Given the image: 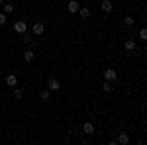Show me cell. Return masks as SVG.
Segmentation results:
<instances>
[{
  "label": "cell",
  "instance_id": "6da1fadb",
  "mask_svg": "<svg viewBox=\"0 0 147 145\" xmlns=\"http://www.w3.org/2000/svg\"><path fill=\"white\" fill-rule=\"evenodd\" d=\"M116 78H118L116 69H106V71H104V80H106V82H114Z\"/></svg>",
  "mask_w": 147,
  "mask_h": 145
},
{
  "label": "cell",
  "instance_id": "7a4b0ae2",
  "mask_svg": "<svg viewBox=\"0 0 147 145\" xmlns=\"http://www.w3.org/2000/svg\"><path fill=\"white\" fill-rule=\"evenodd\" d=\"M32 30H34L35 35H41L43 32H45V24H43V22H35L34 26H32Z\"/></svg>",
  "mask_w": 147,
  "mask_h": 145
},
{
  "label": "cell",
  "instance_id": "3957f363",
  "mask_svg": "<svg viewBox=\"0 0 147 145\" xmlns=\"http://www.w3.org/2000/svg\"><path fill=\"white\" fill-rule=\"evenodd\" d=\"M47 86H49V90H59V88H61V82H59L55 77H49V80H47Z\"/></svg>",
  "mask_w": 147,
  "mask_h": 145
},
{
  "label": "cell",
  "instance_id": "277c9868",
  "mask_svg": "<svg viewBox=\"0 0 147 145\" xmlns=\"http://www.w3.org/2000/svg\"><path fill=\"white\" fill-rule=\"evenodd\" d=\"M79 8H80V4L77 2V0H71L67 4V10L71 12V14H75V12H79Z\"/></svg>",
  "mask_w": 147,
  "mask_h": 145
},
{
  "label": "cell",
  "instance_id": "5b68a950",
  "mask_svg": "<svg viewBox=\"0 0 147 145\" xmlns=\"http://www.w3.org/2000/svg\"><path fill=\"white\" fill-rule=\"evenodd\" d=\"M14 30H16L18 34H26V30H28V24H26V22H16V24H14Z\"/></svg>",
  "mask_w": 147,
  "mask_h": 145
},
{
  "label": "cell",
  "instance_id": "8992f818",
  "mask_svg": "<svg viewBox=\"0 0 147 145\" xmlns=\"http://www.w3.org/2000/svg\"><path fill=\"white\" fill-rule=\"evenodd\" d=\"M6 84H10V86H16V84H18V77H16L14 73H10V75L6 77Z\"/></svg>",
  "mask_w": 147,
  "mask_h": 145
},
{
  "label": "cell",
  "instance_id": "52a82bcc",
  "mask_svg": "<svg viewBox=\"0 0 147 145\" xmlns=\"http://www.w3.org/2000/svg\"><path fill=\"white\" fill-rule=\"evenodd\" d=\"M82 132H84L86 135H92V134H94V125H92L90 122H86L84 125H82Z\"/></svg>",
  "mask_w": 147,
  "mask_h": 145
},
{
  "label": "cell",
  "instance_id": "ba28073f",
  "mask_svg": "<svg viewBox=\"0 0 147 145\" xmlns=\"http://www.w3.org/2000/svg\"><path fill=\"white\" fill-rule=\"evenodd\" d=\"M100 8H102L104 12H112V8H114V6H112V2H110V0H102Z\"/></svg>",
  "mask_w": 147,
  "mask_h": 145
},
{
  "label": "cell",
  "instance_id": "9c48e42d",
  "mask_svg": "<svg viewBox=\"0 0 147 145\" xmlns=\"http://www.w3.org/2000/svg\"><path fill=\"white\" fill-rule=\"evenodd\" d=\"M116 143H122V145L129 143V135H127V134H120V137L116 139Z\"/></svg>",
  "mask_w": 147,
  "mask_h": 145
},
{
  "label": "cell",
  "instance_id": "30bf717a",
  "mask_svg": "<svg viewBox=\"0 0 147 145\" xmlns=\"http://www.w3.org/2000/svg\"><path fill=\"white\" fill-rule=\"evenodd\" d=\"M34 57H35L34 51H26V53H24V61H26V63H32V61H34Z\"/></svg>",
  "mask_w": 147,
  "mask_h": 145
},
{
  "label": "cell",
  "instance_id": "8fae6325",
  "mask_svg": "<svg viewBox=\"0 0 147 145\" xmlns=\"http://www.w3.org/2000/svg\"><path fill=\"white\" fill-rule=\"evenodd\" d=\"M79 14H80V18H90V10H88V8H84V6L79 8Z\"/></svg>",
  "mask_w": 147,
  "mask_h": 145
},
{
  "label": "cell",
  "instance_id": "7c38bea8",
  "mask_svg": "<svg viewBox=\"0 0 147 145\" xmlns=\"http://www.w3.org/2000/svg\"><path fill=\"white\" fill-rule=\"evenodd\" d=\"M125 49H127V51H134V49H136V41H131V39H127V41H125V45H124Z\"/></svg>",
  "mask_w": 147,
  "mask_h": 145
},
{
  "label": "cell",
  "instance_id": "4fadbf2b",
  "mask_svg": "<svg viewBox=\"0 0 147 145\" xmlns=\"http://www.w3.org/2000/svg\"><path fill=\"white\" fill-rule=\"evenodd\" d=\"M22 96H24L22 88H14V98H16V100H22Z\"/></svg>",
  "mask_w": 147,
  "mask_h": 145
},
{
  "label": "cell",
  "instance_id": "5bb4252c",
  "mask_svg": "<svg viewBox=\"0 0 147 145\" xmlns=\"http://www.w3.org/2000/svg\"><path fill=\"white\" fill-rule=\"evenodd\" d=\"M14 12V6L12 4H4V14H12Z\"/></svg>",
  "mask_w": 147,
  "mask_h": 145
},
{
  "label": "cell",
  "instance_id": "9a60e30c",
  "mask_svg": "<svg viewBox=\"0 0 147 145\" xmlns=\"http://www.w3.org/2000/svg\"><path fill=\"white\" fill-rule=\"evenodd\" d=\"M41 100H43V102L49 100V90H41Z\"/></svg>",
  "mask_w": 147,
  "mask_h": 145
},
{
  "label": "cell",
  "instance_id": "2e32d148",
  "mask_svg": "<svg viewBox=\"0 0 147 145\" xmlns=\"http://www.w3.org/2000/svg\"><path fill=\"white\" fill-rule=\"evenodd\" d=\"M139 39H143V41L147 39V30H145V28H141V32H139Z\"/></svg>",
  "mask_w": 147,
  "mask_h": 145
},
{
  "label": "cell",
  "instance_id": "e0dca14e",
  "mask_svg": "<svg viewBox=\"0 0 147 145\" xmlns=\"http://www.w3.org/2000/svg\"><path fill=\"white\" fill-rule=\"evenodd\" d=\"M125 26H134V18H131V16H125Z\"/></svg>",
  "mask_w": 147,
  "mask_h": 145
},
{
  "label": "cell",
  "instance_id": "ac0fdd59",
  "mask_svg": "<svg viewBox=\"0 0 147 145\" xmlns=\"http://www.w3.org/2000/svg\"><path fill=\"white\" fill-rule=\"evenodd\" d=\"M4 24H6V14L0 12V26H4Z\"/></svg>",
  "mask_w": 147,
  "mask_h": 145
},
{
  "label": "cell",
  "instance_id": "d6986e66",
  "mask_svg": "<svg viewBox=\"0 0 147 145\" xmlns=\"http://www.w3.org/2000/svg\"><path fill=\"white\" fill-rule=\"evenodd\" d=\"M102 88H104V92H110V90H112V84H108V82H104V84H102Z\"/></svg>",
  "mask_w": 147,
  "mask_h": 145
},
{
  "label": "cell",
  "instance_id": "ffe728a7",
  "mask_svg": "<svg viewBox=\"0 0 147 145\" xmlns=\"http://www.w3.org/2000/svg\"><path fill=\"white\" fill-rule=\"evenodd\" d=\"M22 35H24V41H26V43H32V37L28 34H22Z\"/></svg>",
  "mask_w": 147,
  "mask_h": 145
},
{
  "label": "cell",
  "instance_id": "44dd1931",
  "mask_svg": "<svg viewBox=\"0 0 147 145\" xmlns=\"http://www.w3.org/2000/svg\"><path fill=\"white\" fill-rule=\"evenodd\" d=\"M0 6H2V0H0Z\"/></svg>",
  "mask_w": 147,
  "mask_h": 145
}]
</instances>
